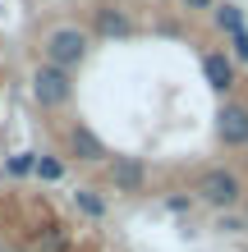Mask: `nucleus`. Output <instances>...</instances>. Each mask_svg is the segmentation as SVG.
<instances>
[{
    "label": "nucleus",
    "instance_id": "f257e3e1",
    "mask_svg": "<svg viewBox=\"0 0 248 252\" xmlns=\"http://www.w3.org/2000/svg\"><path fill=\"white\" fill-rule=\"evenodd\" d=\"M87 60V32L83 28H55V32H46V64L51 69H78Z\"/></svg>",
    "mask_w": 248,
    "mask_h": 252
},
{
    "label": "nucleus",
    "instance_id": "f03ea898",
    "mask_svg": "<svg viewBox=\"0 0 248 252\" xmlns=\"http://www.w3.org/2000/svg\"><path fill=\"white\" fill-rule=\"evenodd\" d=\"M198 197L207 202V206H216V211H230V206H239L244 184H239L235 170H207L202 184H198Z\"/></svg>",
    "mask_w": 248,
    "mask_h": 252
},
{
    "label": "nucleus",
    "instance_id": "7ed1b4c3",
    "mask_svg": "<svg viewBox=\"0 0 248 252\" xmlns=\"http://www.w3.org/2000/svg\"><path fill=\"white\" fill-rule=\"evenodd\" d=\"M33 96H37V106H46V110H60L69 96H74V83H69V73L65 69H51V64H41L33 73Z\"/></svg>",
    "mask_w": 248,
    "mask_h": 252
},
{
    "label": "nucleus",
    "instance_id": "20e7f679",
    "mask_svg": "<svg viewBox=\"0 0 248 252\" xmlns=\"http://www.w3.org/2000/svg\"><path fill=\"white\" fill-rule=\"evenodd\" d=\"M216 138H221L225 147H248V106H221V115H216Z\"/></svg>",
    "mask_w": 248,
    "mask_h": 252
},
{
    "label": "nucleus",
    "instance_id": "39448f33",
    "mask_svg": "<svg viewBox=\"0 0 248 252\" xmlns=\"http://www.w3.org/2000/svg\"><path fill=\"white\" fill-rule=\"evenodd\" d=\"M92 32L97 37H110V41H124L134 32V19L120 9V5H97L92 9Z\"/></svg>",
    "mask_w": 248,
    "mask_h": 252
},
{
    "label": "nucleus",
    "instance_id": "423d86ee",
    "mask_svg": "<svg viewBox=\"0 0 248 252\" xmlns=\"http://www.w3.org/2000/svg\"><path fill=\"white\" fill-rule=\"evenodd\" d=\"M69 152H74V160H83V165L106 160V147H101V138L92 128H74V133H69Z\"/></svg>",
    "mask_w": 248,
    "mask_h": 252
},
{
    "label": "nucleus",
    "instance_id": "0eeeda50",
    "mask_svg": "<svg viewBox=\"0 0 248 252\" xmlns=\"http://www.w3.org/2000/svg\"><path fill=\"white\" fill-rule=\"evenodd\" d=\"M202 73H207L212 92H230V87H235V69H230V60H225L221 51H207V55H202Z\"/></svg>",
    "mask_w": 248,
    "mask_h": 252
},
{
    "label": "nucleus",
    "instance_id": "6e6552de",
    "mask_svg": "<svg viewBox=\"0 0 248 252\" xmlns=\"http://www.w3.org/2000/svg\"><path fill=\"white\" fill-rule=\"evenodd\" d=\"M110 179H115V188H120V192H138V188H142V179H147V170H142V160L124 156V160H115Z\"/></svg>",
    "mask_w": 248,
    "mask_h": 252
},
{
    "label": "nucleus",
    "instance_id": "1a4fd4ad",
    "mask_svg": "<svg viewBox=\"0 0 248 252\" xmlns=\"http://www.w3.org/2000/svg\"><path fill=\"white\" fill-rule=\"evenodd\" d=\"M74 206H78L87 220H101V216H106V197H101L97 188H74Z\"/></svg>",
    "mask_w": 248,
    "mask_h": 252
},
{
    "label": "nucleus",
    "instance_id": "9d476101",
    "mask_svg": "<svg viewBox=\"0 0 248 252\" xmlns=\"http://www.w3.org/2000/svg\"><path fill=\"white\" fill-rule=\"evenodd\" d=\"M212 14H216V23H221V28H225L230 37H235V32H244V28H248V23H244V9H239V5H216Z\"/></svg>",
    "mask_w": 248,
    "mask_h": 252
},
{
    "label": "nucleus",
    "instance_id": "9b49d317",
    "mask_svg": "<svg viewBox=\"0 0 248 252\" xmlns=\"http://www.w3.org/2000/svg\"><path fill=\"white\" fill-rule=\"evenodd\" d=\"M5 174L9 179H28V174H37V152H19L5 160Z\"/></svg>",
    "mask_w": 248,
    "mask_h": 252
},
{
    "label": "nucleus",
    "instance_id": "f8f14e48",
    "mask_svg": "<svg viewBox=\"0 0 248 252\" xmlns=\"http://www.w3.org/2000/svg\"><path fill=\"white\" fill-rule=\"evenodd\" d=\"M37 179L60 184V179H65V160H55V156H37Z\"/></svg>",
    "mask_w": 248,
    "mask_h": 252
},
{
    "label": "nucleus",
    "instance_id": "ddd939ff",
    "mask_svg": "<svg viewBox=\"0 0 248 252\" xmlns=\"http://www.w3.org/2000/svg\"><path fill=\"white\" fill-rule=\"evenodd\" d=\"M230 46H235V55H239L244 64H248V28H244V32H235V37H230Z\"/></svg>",
    "mask_w": 248,
    "mask_h": 252
},
{
    "label": "nucleus",
    "instance_id": "4468645a",
    "mask_svg": "<svg viewBox=\"0 0 248 252\" xmlns=\"http://www.w3.org/2000/svg\"><path fill=\"white\" fill-rule=\"evenodd\" d=\"M41 243H46L51 252H55V248H65V229H60V225H51V229H46V239H41Z\"/></svg>",
    "mask_w": 248,
    "mask_h": 252
},
{
    "label": "nucleus",
    "instance_id": "2eb2a0df",
    "mask_svg": "<svg viewBox=\"0 0 248 252\" xmlns=\"http://www.w3.org/2000/svg\"><path fill=\"white\" fill-rule=\"evenodd\" d=\"M244 229V220H235V216H221V234H239Z\"/></svg>",
    "mask_w": 248,
    "mask_h": 252
},
{
    "label": "nucleus",
    "instance_id": "dca6fc26",
    "mask_svg": "<svg viewBox=\"0 0 248 252\" xmlns=\"http://www.w3.org/2000/svg\"><path fill=\"white\" fill-rule=\"evenodd\" d=\"M188 9H216V0H184Z\"/></svg>",
    "mask_w": 248,
    "mask_h": 252
}]
</instances>
